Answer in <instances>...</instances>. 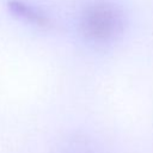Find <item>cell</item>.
Masks as SVG:
<instances>
[{
    "label": "cell",
    "mask_w": 153,
    "mask_h": 153,
    "mask_svg": "<svg viewBox=\"0 0 153 153\" xmlns=\"http://www.w3.org/2000/svg\"><path fill=\"white\" fill-rule=\"evenodd\" d=\"M82 32L96 42H108L123 30V17L118 8L108 2L90 5L81 17Z\"/></svg>",
    "instance_id": "obj_1"
},
{
    "label": "cell",
    "mask_w": 153,
    "mask_h": 153,
    "mask_svg": "<svg viewBox=\"0 0 153 153\" xmlns=\"http://www.w3.org/2000/svg\"><path fill=\"white\" fill-rule=\"evenodd\" d=\"M7 6H8V11L17 18H20L25 22H29V23L38 25V26H47L49 24L48 17L42 11L26 4L25 1L10 0Z\"/></svg>",
    "instance_id": "obj_2"
}]
</instances>
